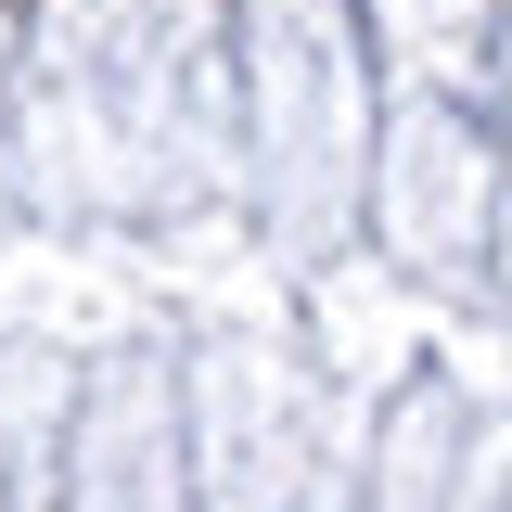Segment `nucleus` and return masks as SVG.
<instances>
[]
</instances>
